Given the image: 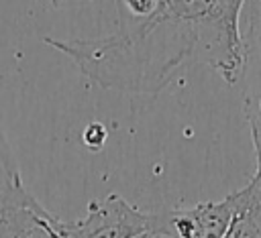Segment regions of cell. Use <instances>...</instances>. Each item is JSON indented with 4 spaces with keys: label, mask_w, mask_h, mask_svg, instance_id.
I'll use <instances>...</instances> for the list:
<instances>
[{
    "label": "cell",
    "mask_w": 261,
    "mask_h": 238,
    "mask_svg": "<svg viewBox=\"0 0 261 238\" xmlns=\"http://www.w3.org/2000/svg\"><path fill=\"white\" fill-rule=\"evenodd\" d=\"M35 203L37 199L24 187L8 142L0 130V224H10L16 214Z\"/></svg>",
    "instance_id": "277c9868"
},
{
    "label": "cell",
    "mask_w": 261,
    "mask_h": 238,
    "mask_svg": "<svg viewBox=\"0 0 261 238\" xmlns=\"http://www.w3.org/2000/svg\"><path fill=\"white\" fill-rule=\"evenodd\" d=\"M247 189L249 197L234 216L224 238H261V197L251 181L247 183Z\"/></svg>",
    "instance_id": "5b68a950"
},
{
    "label": "cell",
    "mask_w": 261,
    "mask_h": 238,
    "mask_svg": "<svg viewBox=\"0 0 261 238\" xmlns=\"http://www.w3.org/2000/svg\"><path fill=\"white\" fill-rule=\"evenodd\" d=\"M106 140H108V128L102 122L94 120V122H88L84 126V130H82V142H84V146L88 151H92V153L102 151V146L106 144Z\"/></svg>",
    "instance_id": "8992f818"
},
{
    "label": "cell",
    "mask_w": 261,
    "mask_h": 238,
    "mask_svg": "<svg viewBox=\"0 0 261 238\" xmlns=\"http://www.w3.org/2000/svg\"><path fill=\"white\" fill-rule=\"evenodd\" d=\"M247 122L251 128V138H253V146H255V155H257V165H261V110L253 112L247 104Z\"/></svg>",
    "instance_id": "52a82bcc"
},
{
    "label": "cell",
    "mask_w": 261,
    "mask_h": 238,
    "mask_svg": "<svg viewBox=\"0 0 261 238\" xmlns=\"http://www.w3.org/2000/svg\"><path fill=\"white\" fill-rule=\"evenodd\" d=\"M259 110H261V98H259Z\"/></svg>",
    "instance_id": "9c48e42d"
},
{
    "label": "cell",
    "mask_w": 261,
    "mask_h": 238,
    "mask_svg": "<svg viewBox=\"0 0 261 238\" xmlns=\"http://www.w3.org/2000/svg\"><path fill=\"white\" fill-rule=\"evenodd\" d=\"M153 228V212H143L118 193L88 203L86 216L67 222L69 238H139Z\"/></svg>",
    "instance_id": "7a4b0ae2"
},
{
    "label": "cell",
    "mask_w": 261,
    "mask_h": 238,
    "mask_svg": "<svg viewBox=\"0 0 261 238\" xmlns=\"http://www.w3.org/2000/svg\"><path fill=\"white\" fill-rule=\"evenodd\" d=\"M257 4H259V10H261V2H257Z\"/></svg>",
    "instance_id": "30bf717a"
},
{
    "label": "cell",
    "mask_w": 261,
    "mask_h": 238,
    "mask_svg": "<svg viewBox=\"0 0 261 238\" xmlns=\"http://www.w3.org/2000/svg\"><path fill=\"white\" fill-rule=\"evenodd\" d=\"M139 238H171V236L165 234V232H159V230H149V232H145V234L139 236Z\"/></svg>",
    "instance_id": "ba28073f"
},
{
    "label": "cell",
    "mask_w": 261,
    "mask_h": 238,
    "mask_svg": "<svg viewBox=\"0 0 261 238\" xmlns=\"http://www.w3.org/2000/svg\"><path fill=\"white\" fill-rule=\"evenodd\" d=\"M241 0H159L153 14L137 18L124 10L118 28L98 39L43 43L67 55L80 71L108 90L159 94L186 63L210 65L228 85L247 67L241 35Z\"/></svg>",
    "instance_id": "6da1fadb"
},
{
    "label": "cell",
    "mask_w": 261,
    "mask_h": 238,
    "mask_svg": "<svg viewBox=\"0 0 261 238\" xmlns=\"http://www.w3.org/2000/svg\"><path fill=\"white\" fill-rule=\"evenodd\" d=\"M249 197L247 185L218 201H200L190 210V216L196 224V238H224L234 216L245 205Z\"/></svg>",
    "instance_id": "3957f363"
}]
</instances>
